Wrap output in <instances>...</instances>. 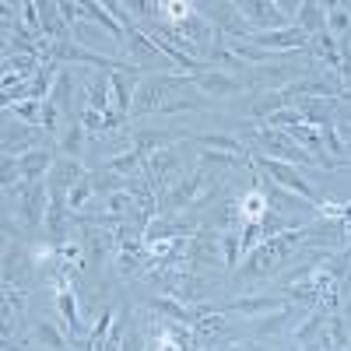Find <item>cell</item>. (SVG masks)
Masks as SVG:
<instances>
[{"label":"cell","instance_id":"6da1fadb","mask_svg":"<svg viewBox=\"0 0 351 351\" xmlns=\"http://www.w3.org/2000/svg\"><path fill=\"white\" fill-rule=\"evenodd\" d=\"M218 186H221L218 176H211L204 165H197V172L190 176V180H176L169 190L158 193V208H162V215L197 211V208H204V204L218 193Z\"/></svg>","mask_w":351,"mask_h":351},{"label":"cell","instance_id":"7a4b0ae2","mask_svg":"<svg viewBox=\"0 0 351 351\" xmlns=\"http://www.w3.org/2000/svg\"><path fill=\"white\" fill-rule=\"evenodd\" d=\"M302 246V236L299 228L285 232V236H274V239H263L253 253H246V267L243 274L246 278H260V274H271L274 267H281V263H288V256L295 253Z\"/></svg>","mask_w":351,"mask_h":351},{"label":"cell","instance_id":"3957f363","mask_svg":"<svg viewBox=\"0 0 351 351\" xmlns=\"http://www.w3.org/2000/svg\"><path fill=\"white\" fill-rule=\"evenodd\" d=\"M236 14H239V25L246 28V36L278 32V28L291 25V14L278 0H243V4H236Z\"/></svg>","mask_w":351,"mask_h":351},{"label":"cell","instance_id":"277c9868","mask_svg":"<svg viewBox=\"0 0 351 351\" xmlns=\"http://www.w3.org/2000/svg\"><path fill=\"white\" fill-rule=\"evenodd\" d=\"M250 165L253 169H260L267 180H274L281 190H288V193H295V197H302L306 204H319V197H316V190L309 186V180L295 169V165H288V162H278V158H271V155H250Z\"/></svg>","mask_w":351,"mask_h":351},{"label":"cell","instance_id":"5b68a950","mask_svg":"<svg viewBox=\"0 0 351 351\" xmlns=\"http://www.w3.org/2000/svg\"><path fill=\"white\" fill-rule=\"evenodd\" d=\"M183 84H190V74L183 77V74H176V77H148V81H141V88H137V95H134V116H144V112H155V109H162L172 95H180L183 92Z\"/></svg>","mask_w":351,"mask_h":351},{"label":"cell","instance_id":"8992f818","mask_svg":"<svg viewBox=\"0 0 351 351\" xmlns=\"http://www.w3.org/2000/svg\"><path fill=\"white\" fill-rule=\"evenodd\" d=\"M256 141L263 144V148H267V155L271 158H278V162H288V165H319L324 169V162H319L316 155H309L302 144H295L291 141L285 130H278V127H256Z\"/></svg>","mask_w":351,"mask_h":351},{"label":"cell","instance_id":"52a82bcc","mask_svg":"<svg viewBox=\"0 0 351 351\" xmlns=\"http://www.w3.org/2000/svg\"><path fill=\"white\" fill-rule=\"evenodd\" d=\"M71 36H74L77 46L92 49V53H102V56H112V60H120V56H116V46H120V39L109 36L106 28H99L95 21H88V18L74 21V25H71Z\"/></svg>","mask_w":351,"mask_h":351},{"label":"cell","instance_id":"ba28073f","mask_svg":"<svg viewBox=\"0 0 351 351\" xmlns=\"http://www.w3.org/2000/svg\"><path fill=\"white\" fill-rule=\"evenodd\" d=\"M49 211V183H28L18 193V215L28 228H39Z\"/></svg>","mask_w":351,"mask_h":351},{"label":"cell","instance_id":"9c48e42d","mask_svg":"<svg viewBox=\"0 0 351 351\" xmlns=\"http://www.w3.org/2000/svg\"><path fill=\"white\" fill-rule=\"evenodd\" d=\"M246 43L260 46L263 53H281V49H309V36L299 25L278 28V32H260V36H246Z\"/></svg>","mask_w":351,"mask_h":351},{"label":"cell","instance_id":"30bf717a","mask_svg":"<svg viewBox=\"0 0 351 351\" xmlns=\"http://www.w3.org/2000/svg\"><path fill=\"white\" fill-rule=\"evenodd\" d=\"M190 84L204 99H228V95H239L243 84L236 77H228L225 71H200V74H190Z\"/></svg>","mask_w":351,"mask_h":351},{"label":"cell","instance_id":"8fae6325","mask_svg":"<svg viewBox=\"0 0 351 351\" xmlns=\"http://www.w3.org/2000/svg\"><path fill=\"white\" fill-rule=\"evenodd\" d=\"M299 236L309 246H341L344 236H348V228H344L341 218H319L313 225H299Z\"/></svg>","mask_w":351,"mask_h":351},{"label":"cell","instance_id":"7c38bea8","mask_svg":"<svg viewBox=\"0 0 351 351\" xmlns=\"http://www.w3.org/2000/svg\"><path fill=\"white\" fill-rule=\"evenodd\" d=\"M288 295H250V299H232L225 302L221 309L228 313H243L246 319H263L267 313H278V309H288Z\"/></svg>","mask_w":351,"mask_h":351},{"label":"cell","instance_id":"4fadbf2b","mask_svg":"<svg viewBox=\"0 0 351 351\" xmlns=\"http://www.w3.org/2000/svg\"><path fill=\"white\" fill-rule=\"evenodd\" d=\"M53 165H56L53 152H49V148H36V152H28V155L18 158V176H21L25 186H28V183H43V180H49Z\"/></svg>","mask_w":351,"mask_h":351},{"label":"cell","instance_id":"5bb4252c","mask_svg":"<svg viewBox=\"0 0 351 351\" xmlns=\"http://www.w3.org/2000/svg\"><path fill=\"white\" fill-rule=\"evenodd\" d=\"M109 88H112V109L120 112V116H127L134 109V95H137V88H141L137 74L134 71H112L109 74Z\"/></svg>","mask_w":351,"mask_h":351},{"label":"cell","instance_id":"9a60e30c","mask_svg":"<svg viewBox=\"0 0 351 351\" xmlns=\"http://www.w3.org/2000/svg\"><path fill=\"white\" fill-rule=\"evenodd\" d=\"M253 183H256V190H263V197H267V204H271V211H278V215H285V218H288V211H306V208H313V204H306L302 197L281 190L274 180H260V176H256Z\"/></svg>","mask_w":351,"mask_h":351},{"label":"cell","instance_id":"2e32d148","mask_svg":"<svg viewBox=\"0 0 351 351\" xmlns=\"http://www.w3.org/2000/svg\"><path fill=\"white\" fill-rule=\"evenodd\" d=\"M39 14H43V39L71 43V21L60 14V4H39Z\"/></svg>","mask_w":351,"mask_h":351},{"label":"cell","instance_id":"e0dca14e","mask_svg":"<svg viewBox=\"0 0 351 351\" xmlns=\"http://www.w3.org/2000/svg\"><path fill=\"white\" fill-rule=\"evenodd\" d=\"M180 137H186L183 130H144V134H137L134 137V144L130 148H137L144 158H152L155 152H165V148H172Z\"/></svg>","mask_w":351,"mask_h":351},{"label":"cell","instance_id":"ac0fdd59","mask_svg":"<svg viewBox=\"0 0 351 351\" xmlns=\"http://www.w3.org/2000/svg\"><path fill=\"white\" fill-rule=\"evenodd\" d=\"M36 344L43 351H71V334L64 324H49V319H39L36 330H32Z\"/></svg>","mask_w":351,"mask_h":351},{"label":"cell","instance_id":"d6986e66","mask_svg":"<svg viewBox=\"0 0 351 351\" xmlns=\"http://www.w3.org/2000/svg\"><path fill=\"white\" fill-rule=\"evenodd\" d=\"M81 180H88V172H84L74 158L64 155V158H56V165H53V172H49V180H46V183H49L53 190H67V193H71Z\"/></svg>","mask_w":351,"mask_h":351},{"label":"cell","instance_id":"ffe728a7","mask_svg":"<svg viewBox=\"0 0 351 351\" xmlns=\"http://www.w3.org/2000/svg\"><path fill=\"white\" fill-rule=\"evenodd\" d=\"M155 313L158 316H165V319H172V324H186V327H193L197 319H200V309H190L186 302H180V299H172V295H155Z\"/></svg>","mask_w":351,"mask_h":351},{"label":"cell","instance_id":"44dd1931","mask_svg":"<svg viewBox=\"0 0 351 351\" xmlns=\"http://www.w3.org/2000/svg\"><path fill=\"white\" fill-rule=\"evenodd\" d=\"M291 95H295V84H285V88H271V92H263L256 102H253V116L263 120V116H274L281 109H288Z\"/></svg>","mask_w":351,"mask_h":351},{"label":"cell","instance_id":"7402d4cb","mask_svg":"<svg viewBox=\"0 0 351 351\" xmlns=\"http://www.w3.org/2000/svg\"><path fill=\"white\" fill-rule=\"evenodd\" d=\"M299 28L309 39L327 32V8H319L316 0H299Z\"/></svg>","mask_w":351,"mask_h":351},{"label":"cell","instance_id":"603a6c76","mask_svg":"<svg viewBox=\"0 0 351 351\" xmlns=\"http://www.w3.org/2000/svg\"><path fill=\"white\" fill-rule=\"evenodd\" d=\"M193 141L200 144L204 152H225V155H236V158H250L246 152H243V144L236 141V137H228V134H193Z\"/></svg>","mask_w":351,"mask_h":351},{"label":"cell","instance_id":"cb8c5ba5","mask_svg":"<svg viewBox=\"0 0 351 351\" xmlns=\"http://www.w3.org/2000/svg\"><path fill=\"white\" fill-rule=\"evenodd\" d=\"M84 99H88V109H99V112H109L112 109V88H109V74H99L84 84Z\"/></svg>","mask_w":351,"mask_h":351},{"label":"cell","instance_id":"d4e9b609","mask_svg":"<svg viewBox=\"0 0 351 351\" xmlns=\"http://www.w3.org/2000/svg\"><path fill=\"white\" fill-rule=\"evenodd\" d=\"M327 324H330V309L327 306H313V313L306 316V324L295 330V341L299 344H309L313 337H319V334L327 330Z\"/></svg>","mask_w":351,"mask_h":351},{"label":"cell","instance_id":"484cf974","mask_svg":"<svg viewBox=\"0 0 351 351\" xmlns=\"http://www.w3.org/2000/svg\"><path fill=\"white\" fill-rule=\"evenodd\" d=\"M327 32L337 43L351 39V8L348 4H327Z\"/></svg>","mask_w":351,"mask_h":351},{"label":"cell","instance_id":"4316f807","mask_svg":"<svg viewBox=\"0 0 351 351\" xmlns=\"http://www.w3.org/2000/svg\"><path fill=\"white\" fill-rule=\"evenodd\" d=\"M81 14L88 18V21H95V25H102L109 36H116V39H123V32L127 28L116 21L112 14H109V4H81Z\"/></svg>","mask_w":351,"mask_h":351},{"label":"cell","instance_id":"83f0119b","mask_svg":"<svg viewBox=\"0 0 351 351\" xmlns=\"http://www.w3.org/2000/svg\"><path fill=\"white\" fill-rule=\"evenodd\" d=\"M71 92H74V77H71V71H56V81H53V88H49V99H46V102H53L60 112L71 116Z\"/></svg>","mask_w":351,"mask_h":351},{"label":"cell","instance_id":"f1b7e54d","mask_svg":"<svg viewBox=\"0 0 351 351\" xmlns=\"http://www.w3.org/2000/svg\"><path fill=\"white\" fill-rule=\"evenodd\" d=\"M88 180H92V186H95V193H99L102 200L112 197V193H123V190H127V176H116V172H109V169L92 172Z\"/></svg>","mask_w":351,"mask_h":351},{"label":"cell","instance_id":"f546056e","mask_svg":"<svg viewBox=\"0 0 351 351\" xmlns=\"http://www.w3.org/2000/svg\"><path fill=\"white\" fill-rule=\"evenodd\" d=\"M239 208H243V218L246 221H263V215L271 211V204H267V197H263V190H246L243 197H239Z\"/></svg>","mask_w":351,"mask_h":351},{"label":"cell","instance_id":"4dcf8cb0","mask_svg":"<svg viewBox=\"0 0 351 351\" xmlns=\"http://www.w3.org/2000/svg\"><path fill=\"white\" fill-rule=\"evenodd\" d=\"M4 109L14 112V120H25L28 127H43V102H36V99H18Z\"/></svg>","mask_w":351,"mask_h":351},{"label":"cell","instance_id":"1f68e13d","mask_svg":"<svg viewBox=\"0 0 351 351\" xmlns=\"http://www.w3.org/2000/svg\"><path fill=\"white\" fill-rule=\"evenodd\" d=\"M141 162H144V155H141L137 148H127V152H120V155H112L102 169H109V172H116V176H134V172L141 169Z\"/></svg>","mask_w":351,"mask_h":351},{"label":"cell","instance_id":"d6a6232c","mask_svg":"<svg viewBox=\"0 0 351 351\" xmlns=\"http://www.w3.org/2000/svg\"><path fill=\"white\" fill-rule=\"evenodd\" d=\"M99 193H95V186H92V180H81L71 193H67V208H71V218L74 215H81L84 208H88V204H92Z\"/></svg>","mask_w":351,"mask_h":351},{"label":"cell","instance_id":"836d02e7","mask_svg":"<svg viewBox=\"0 0 351 351\" xmlns=\"http://www.w3.org/2000/svg\"><path fill=\"white\" fill-rule=\"evenodd\" d=\"M243 236L239 232H221V260L225 267H239V256H243Z\"/></svg>","mask_w":351,"mask_h":351},{"label":"cell","instance_id":"e575fe53","mask_svg":"<svg viewBox=\"0 0 351 351\" xmlns=\"http://www.w3.org/2000/svg\"><path fill=\"white\" fill-rule=\"evenodd\" d=\"M228 46H232V53H236L243 64H256V67H260V64L271 60V53H263L260 46H253V43H246V39H232Z\"/></svg>","mask_w":351,"mask_h":351},{"label":"cell","instance_id":"d590c367","mask_svg":"<svg viewBox=\"0 0 351 351\" xmlns=\"http://www.w3.org/2000/svg\"><path fill=\"white\" fill-rule=\"evenodd\" d=\"M225 327H228V324H225V316H221L218 309H211L208 316H200L197 324H193V334H197V337H218Z\"/></svg>","mask_w":351,"mask_h":351},{"label":"cell","instance_id":"8d00e7d4","mask_svg":"<svg viewBox=\"0 0 351 351\" xmlns=\"http://www.w3.org/2000/svg\"><path fill=\"white\" fill-rule=\"evenodd\" d=\"M291 306H295V302H291ZM291 306H288V309H278V313H267L263 319H253V324L260 327V334H278V330H281V324H288L291 313H295Z\"/></svg>","mask_w":351,"mask_h":351},{"label":"cell","instance_id":"74e56055","mask_svg":"<svg viewBox=\"0 0 351 351\" xmlns=\"http://www.w3.org/2000/svg\"><path fill=\"white\" fill-rule=\"evenodd\" d=\"M81 144H84V127H81V123H71V130H67L64 141H60V152L71 158V155L81 152Z\"/></svg>","mask_w":351,"mask_h":351},{"label":"cell","instance_id":"f35d334b","mask_svg":"<svg viewBox=\"0 0 351 351\" xmlns=\"http://www.w3.org/2000/svg\"><path fill=\"white\" fill-rule=\"evenodd\" d=\"M141 260H144V256L120 250V253H116V267H120V274H137V271H141Z\"/></svg>","mask_w":351,"mask_h":351},{"label":"cell","instance_id":"ab89813d","mask_svg":"<svg viewBox=\"0 0 351 351\" xmlns=\"http://www.w3.org/2000/svg\"><path fill=\"white\" fill-rule=\"evenodd\" d=\"M56 120H60V109H56L53 102H43V130H46V134L60 130V127H56Z\"/></svg>","mask_w":351,"mask_h":351},{"label":"cell","instance_id":"60d3db41","mask_svg":"<svg viewBox=\"0 0 351 351\" xmlns=\"http://www.w3.org/2000/svg\"><path fill=\"white\" fill-rule=\"evenodd\" d=\"M102 351H123V324L112 327V334H109V341H106Z\"/></svg>","mask_w":351,"mask_h":351},{"label":"cell","instance_id":"b9f144b4","mask_svg":"<svg viewBox=\"0 0 351 351\" xmlns=\"http://www.w3.org/2000/svg\"><path fill=\"white\" fill-rule=\"evenodd\" d=\"M228 351H256L253 344H228Z\"/></svg>","mask_w":351,"mask_h":351},{"label":"cell","instance_id":"7bdbcfd3","mask_svg":"<svg viewBox=\"0 0 351 351\" xmlns=\"http://www.w3.org/2000/svg\"><path fill=\"white\" fill-rule=\"evenodd\" d=\"M215 351H228V348H215Z\"/></svg>","mask_w":351,"mask_h":351},{"label":"cell","instance_id":"ee69618b","mask_svg":"<svg viewBox=\"0 0 351 351\" xmlns=\"http://www.w3.org/2000/svg\"><path fill=\"white\" fill-rule=\"evenodd\" d=\"M348 351H351V344H348Z\"/></svg>","mask_w":351,"mask_h":351},{"label":"cell","instance_id":"f6af8a7d","mask_svg":"<svg viewBox=\"0 0 351 351\" xmlns=\"http://www.w3.org/2000/svg\"><path fill=\"white\" fill-rule=\"evenodd\" d=\"M71 351H74V348H71Z\"/></svg>","mask_w":351,"mask_h":351}]
</instances>
